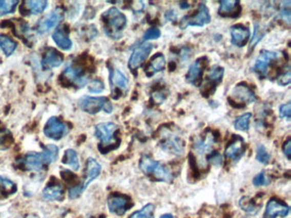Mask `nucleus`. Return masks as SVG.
Returning <instances> with one entry per match:
<instances>
[{
	"instance_id": "1",
	"label": "nucleus",
	"mask_w": 291,
	"mask_h": 218,
	"mask_svg": "<svg viewBox=\"0 0 291 218\" xmlns=\"http://www.w3.org/2000/svg\"><path fill=\"white\" fill-rule=\"evenodd\" d=\"M58 155V147L56 145L49 144L44 148L43 152H30L27 154L22 160L23 167L28 170H40L45 165H48L56 160Z\"/></svg>"
},
{
	"instance_id": "2",
	"label": "nucleus",
	"mask_w": 291,
	"mask_h": 218,
	"mask_svg": "<svg viewBox=\"0 0 291 218\" xmlns=\"http://www.w3.org/2000/svg\"><path fill=\"white\" fill-rule=\"evenodd\" d=\"M118 127L114 123L98 124L95 129V136L100 140L98 149L102 154L116 149L120 144V138L117 137Z\"/></svg>"
},
{
	"instance_id": "3",
	"label": "nucleus",
	"mask_w": 291,
	"mask_h": 218,
	"mask_svg": "<svg viewBox=\"0 0 291 218\" xmlns=\"http://www.w3.org/2000/svg\"><path fill=\"white\" fill-rule=\"evenodd\" d=\"M105 32L109 37L119 39L122 36V31L127 26L128 20L126 15L116 7H112L102 15Z\"/></svg>"
},
{
	"instance_id": "4",
	"label": "nucleus",
	"mask_w": 291,
	"mask_h": 218,
	"mask_svg": "<svg viewBox=\"0 0 291 218\" xmlns=\"http://www.w3.org/2000/svg\"><path fill=\"white\" fill-rule=\"evenodd\" d=\"M139 169L148 178L156 181L170 183L173 179V176L169 168L161 165L158 161L152 160L147 155H143L139 160Z\"/></svg>"
},
{
	"instance_id": "5",
	"label": "nucleus",
	"mask_w": 291,
	"mask_h": 218,
	"mask_svg": "<svg viewBox=\"0 0 291 218\" xmlns=\"http://www.w3.org/2000/svg\"><path fill=\"white\" fill-rule=\"evenodd\" d=\"M79 107L87 114H96L103 110L110 114L113 111V106L106 97H83L79 101Z\"/></svg>"
},
{
	"instance_id": "6",
	"label": "nucleus",
	"mask_w": 291,
	"mask_h": 218,
	"mask_svg": "<svg viewBox=\"0 0 291 218\" xmlns=\"http://www.w3.org/2000/svg\"><path fill=\"white\" fill-rule=\"evenodd\" d=\"M63 83H68L72 86L81 88L87 84V76L85 75V71L79 64H74L72 66L66 68L64 73L61 74Z\"/></svg>"
},
{
	"instance_id": "7",
	"label": "nucleus",
	"mask_w": 291,
	"mask_h": 218,
	"mask_svg": "<svg viewBox=\"0 0 291 218\" xmlns=\"http://www.w3.org/2000/svg\"><path fill=\"white\" fill-rule=\"evenodd\" d=\"M211 16H210V10L204 3H201L198 5L197 13L193 15H187L184 16L180 23V28L184 29L187 27H203L207 23H210Z\"/></svg>"
},
{
	"instance_id": "8",
	"label": "nucleus",
	"mask_w": 291,
	"mask_h": 218,
	"mask_svg": "<svg viewBox=\"0 0 291 218\" xmlns=\"http://www.w3.org/2000/svg\"><path fill=\"white\" fill-rule=\"evenodd\" d=\"M133 205L130 197L121 193H112L108 198V208L111 213L117 216H123L133 207Z\"/></svg>"
},
{
	"instance_id": "9",
	"label": "nucleus",
	"mask_w": 291,
	"mask_h": 218,
	"mask_svg": "<svg viewBox=\"0 0 291 218\" xmlns=\"http://www.w3.org/2000/svg\"><path fill=\"white\" fill-rule=\"evenodd\" d=\"M152 49H153V45L149 42L143 43L142 46L134 49V51L131 55L129 61H128V68L133 74L137 72V70L143 65L146 59L148 58Z\"/></svg>"
},
{
	"instance_id": "10",
	"label": "nucleus",
	"mask_w": 291,
	"mask_h": 218,
	"mask_svg": "<svg viewBox=\"0 0 291 218\" xmlns=\"http://www.w3.org/2000/svg\"><path fill=\"white\" fill-rule=\"evenodd\" d=\"M245 142L240 136H234L225 147V157L227 160L237 162L245 152Z\"/></svg>"
},
{
	"instance_id": "11",
	"label": "nucleus",
	"mask_w": 291,
	"mask_h": 218,
	"mask_svg": "<svg viewBox=\"0 0 291 218\" xmlns=\"http://www.w3.org/2000/svg\"><path fill=\"white\" fill-rule=\"evenodd\" d=\"M207 60L206 57H201L190 66L189 70L187 72L185 79L189 84H193L195 86H199L202 84V77L204 69L207 66Z\"/></svg>"
},
{
	"instance_id": "12",
	"label": "nucleus",
	"mask_w": 291,
	"mask_h": 218,
	"mask_svg": "<svg viewBox=\"0 0 291 218\" xmlns=\"http://www.w3.org/2000/svg\"><path fill=\"white\" fill-rule=\"evenodd\" d=\"M64 18V10L61 8H56L50 14L41 19L37 26V31L39 33H46L58 25Z\"/></svg>"
},
{
	"instance_id": "13",
	"label": "nucleus",
	"mask_w": 291,
	"mask_h": 218,
	"mask_svg": "<svg viewBox=\"0 0 291 218\" xmlns=\"http://www.w3.org/2000/svg\"><path fill=\"white\" fill-rule=\"evenodd\" d=\"M289 213V206L278 199H271L266 204L263 218L285 217Z\"/></svg>"
},
{
	"instance_id": "14",
	"label": "nucleus",
	"mask_w": 291,
	"mask_h": 218,
	"mask_svg": "<svg viewBox=\"0 0 291 218\" xmlns=\"http://www.w3.org/2000/svg\"><path fill=\"white\" fill-rule=\"evenodd\" d=\"M66 125L57 117H51L44 128L46 137L53 140H60L66 133Z\"/></svg>"
},
{
	"instance_id": "15",
	"label": "nucleus",
	"mask_w": 291,
	"mask_h": 218,
	"mask_svg": "<svg viewBox=\"0 0 291 218\" xmlns=\"http://www.w3.org/2000/svg\"><path fill=\"white\" fill-rule=\"evenodd\" d=\"M279 57V54L274 51H261L259 55L258 58L256 59V63L254 66V71L256 74L265 76L267 71V68L271 62L277 60Z\"/></svg>"
},
{
	"instance_id": "16",
	"label": "nucleus",
	"mask_w": 291,
	"mask_h": 218,
	"mask_svg": "<svg viewBox=\"0 0 291 218\" xmlns=\"http://www.w3.org/2000/svg\"><path fill=\"white\" fill-rule=\"evenodd\" d=\"M231 36L232 43L237 47L242 48L248 43L251 38V30L242 24H237L231 28Z\"/></svg>"
},
{
	"instance_id": "17",
	"label": "nucleus",
	"mask_w": 291,
	"mask_h": 218,
	"mask_svg": "<svg viewBox=\"0 0 291 218\" xmlns=\"http://www.w3.org/2000/svg\"><path fill=\"white\" fill-rule=\"evenodd\" d=\"M64 61V56L56 49L49 48L46 49L44 52L43 57L41 65L45 69H53L60 66Z\"/></svg>"
},
{
	"instance_id": "18",
	"label": "nucleus",
	"mask_w": 291,
	"mask_h": 218,
	"mask_svg": "<svg viewBox=\"0 0 291 218\" xmlns=\"http://www.w3.org/2000/svg\"><path fill=\"white\" fill-rule=\"evenodd\" d=\"M233 96L236 100L240 102L239 103L243 102L250 104L256 101V94L251 89V87H248V84L243 82L237 84V86L233 89Z\"/></svg>"
},
{
	"instance_id": "19",
	"label": "nucleus",
	"mask_w": 291,
	"mask_h": 218,
	"mask_svg": "<svg viewBox=\"0 0 291 218\" xmlns=\"http://www.w3.org/2000/svg\"><path fill=\"white\" fill-rule=\"evenodd\" d=\"M165 139L161 142V147L162 149L174 155H180L183 154L184 147L181 140L175 135L169 133L164 136Z\"/></svg>"
},
{
	"instance_id": "20",
	"label": "nucleus",
	"mask_w": 291,
	"mask_h": 218,
	"mask_svg": "<svg viewBox=\"0 0 291 218\" xmlns=\"http://www.w3.org/2000/svg\"><path fill=\"white\" fill-rule=\"evenodd\" d=\"M42 195L47 201H61L64 198V188L58 181L52 178L44 188Z\"/></svg>"
},
{
	"instance_id": "21",
	"label": "nucleus",
	"mask_w": 291,
	"mask_h": 218,
	"mask_svg": "<svg viewBox=\"0 0 291 218\" xmlns=\"http://www.w3.org/2000/svg\"><path fill=\"white\" fill-rule=\"evenodd\" d=\"M241 5L239 1L236 0H223L220 2L218 13L223 17H238L240 15Z\"/></svg>"
},
{
	"instance_id": "22",
	"label": "nucleus",
	"mask_w": 291,
	"mask_h": 218,
	"mask_svg": "<svg viewBox=\"0 0 291 218\" xmlns=\"http://www.w3.org/2000/svg\"><path fill=\"white\" fill-rule=\"evenodd\" d=\"M214 135L211 132H206L202 137L197 138L193 143V148L199 156H204L205 154L210 152L214 145Z\"/></svg>"
},
{
	"instance_id": "23",
	"label": "nucleus",
	"mask_w": 291,
	"mask_h": 218,
	"mask_svg": "<svg viewBox=\"0 0 291 218\" xmlns=\"http://www.w3.org/2000/svg\"><path fill=\"white\" fill-rule=\"evenodd\" d=\"M46 0H28L24 1L20 8V12L24 15H37L43 12L47 7Z\"/></svg>"
},
{
	"instance_id": "24",
	"label": "nucleus",
	"mask_w": 291,
	"mask_h": 218,
	"mask_svg": "<svg viewBox=\"0 0 291 218\" xmlns=\"http://www.w3.org/2000/svg\"><path fill=\"white\" fill-rule=\"evenodd\" d=\"M100 172H101V165L94 159L89 158L87 160V165H86V175H85L84 182L82 184H80L82 188L85 190L90 183H92V181L95 180L100 175Z\"/></svg>"
},
{
	"instance_id": "25",
	"label": "nucleus",
	"mask_w": 291,
	"mask_h": 218,
	"mask_svg": "<svg viewBox=\"0 0 291 218\" xmlns=\"http://www.w3.org/2000/svg\"><path fill=\"white\" fill-rule=\"evenodd\" d=\"M54 42L59 48L64 51H69L72 47V41L69 37V29L66 25L61 26L56 28V30L52 34Z\"/></svg>"
},
{
	"instance_id": "26",
	"label": "nucleus",
	"mask_w": 291,
	"mask_h": 218,
	"mask_svg": "<svg viewBox=\"0 0 291 218\" xmlns=\"http://www.w3.org/2000/svg\"><path fill=\"white\" fill-rule=\"evenodd\" d=\"M110 81L112 88V97H115L117 90H126L128 87V79L117 69H110Z\"/></svg>"
},
{
	"instance_id": "27",
	"label": "nucleus",
	"mask_w": 291,
	"mask_h": 218,
	"mask_svg": "<svg viewBox=\"0 0 291 218\" xmlns=\"http://www.w3.org/2000/svg\"><path fill=\"white\" fill-rule=\"evenodd\" d=\"M166 66V59L163 55L161 53H157L151 59L148 65L144 69L146 76L152 77L159 72L162 71Z\"/></svg>"
},
{
	"instance_id": "28",
	"label": "nucleus",
	"mask_w": 291,
	"mask_h": 218,
	"mask_svg": "<svg viewBox=\"0 0 291 218\" xmlns=\"http://www.w3.org/2000/svg\"><path fill=\"white\" fill-rule=\"evenodd\" d=\"M224 75V69L220 66H214L210 69L207 76V84H210V87L215 92V87L217 84L222 80Z\"/></svg>"
},
{
	"instance_id": "29",
	"label": "nucleus",
	"mask_w": 291,
	"mask_h": 218,
	"mask_svg": "<svg viewBox=\"0 0 291 218\" xmlns=\"http://www.w3.org/2000/svg\"><path fill=\"white\" fill-rule=\"evenodd\" d=\"M17 190L16 185L8 178L0 177V197L7 198Z\"/></svg>"
},
{
	"instance_id": "30",
	"label": "nucleus",
	"mask_w": 291,
	"mask_h": 218,
	"mask_svg": "<svg viewBox=\"0 0 291 218\" xmlns=\"http://www.w3.org/2000/svg\"><path fill=\"white\" fill-rule=\"evenodd\" d=\"M61 163L64 165H69L72 170H79V160H78L76 152L74 150L67 149L64 152V157L61 159Z\"/></svg>"
},
{
	"instance_id": "31",
	"label": "nucleus",
	"mask_w": 291,
	"mask_h": 218,
	"mask_svg": "<svg viewBox=\"0 0 291 218\" xmlns=\"http://www.w3.org/2000/svg\"><path fill=\"white\" fill-rule=\"evenodd\" d=\"M15 48H16V43L12 38L4 34L0 35V49L6 56H10V55H12Z\"/></svg>"
},
{
	"instance_id": "32",
	"label": "nucleus",
	"mask_w": 291,
	"mask_h": 218,
	"mask_svg": "<svg viewBox=\"0 0 291 218\" xmlns=\"http://www.w3.org/2000/svg\"><path fill=\"white\" fill-rule=\"evenodd\" d=\"M239 206L243 211H245L246 213L254 215L256 212H258V208L256 203L254 202L252 199L250 197H243L239 201Z\"/></svg>"
},
{
	"instance_id": "33",
	"label": "nucleus",
	"mask_w": 291,
	"mask_h": 218,
	"mask_svg": "<svg viewBox=\"0 0 291 218\" xmlns=\"http://www.w3.org/2000/svg\"><path fill=\"white\" fill-rule=\"evenodd\" d=\"M251 117H252V114L251 113H246V114L238 117V119H236L235 122H234L235 129L241 130V132L248 130V128H250V121H251Z\"/></svg>"
},
{
	"instance_id": "34",
	"label": "nucleus",
	"mask_w": 291,
	"mask_h": 218,
	"mask_svg": "<svg viewBox=\"0 0 291 218\" xmlns=\"http://www.w3.org/2000/svg\"><path fill=\"white\" fill-rule=\"evenodd\" d=\"M155 206L152 204H147L143 208L131 215L129 218H154Z\"/></svg>"
},
{
	"instance_id": "35",
	"label": "nucleus",
	"mask_w": 291,
	"mask_h": 218,
	"mask_svg": "<svg viewBox=\"0 0 291 218\" xmlns=\"http://www.w3.org/2000/svg\"><path fill=\"white\" fill-rule=\"evenodd\" d=\"M18 4L16 0H0V16L14 12Z\"/></svg>"
},
{
	"instance_id": "36",
	"label": "nucleus",
	"mask_w": 291,
	"mask_h": 218,
	"mask_svg": "<svg viewBox=\"0 0 291 218\" xmlns=\"http://www.w3.org/2000/svg\"><path fill=\"white\" fill-rule=\"evenodd\" d=\"M12 135L10 130L0 128V150H5L12 144Z\"/></svg>"
},
{
	"instance_id": "37",
	"label": "nucleus",
	"mask_w": 291,
	"mask_h": 218,
	"mask_svg": "<svg viewBox=\"0 0 291 218\" xmlns=\"http://www.w3.org/2000/svg\"><path fill=\"white\" fill-rule=\"evenodd\" d=\"M265 32H264V28H261L260 24H256L255 26V32H254V35L252 37V39L251 40V45H250V49L253 50L256 47V45L260 42V41L264 38L265 36Z\"/></svg>"
},
{
	"instance_id": "38",
	"label": "nucleus",
	"mask_w": 291,
	"mask_h": 218,
	"mask_svg": "<svg viewBox=\"0 0 291 218\" xmlns=\"http://www.w3.org/2000/svg\"><path fill=\"white\" fill-rule=\"evenodd\" d=\"M271 159V155L266 152V147L263 145H259L256 150V160L261 164H268Z\"/></svg>"
},
{
	"instance_id": "39",
	"label": "nucleus",
	"mask_w": 291,
	"mask_h": 218,
	"mask_svg": "<svg viewBox=\"0 0 291 218\" xmlns=\"http://www.w3.org/2000/svg\"><path fill=\"white\" fill-rule=\"evenodd\" d=\"M160 36H161V31L154 27L146 31V33H143V39L146 41L153 40L160 38Z\"/></svg>"
},
{
	"instance_id": "40",
	"label": "nucleus",
	"mask_w": 291,
	"mask_h": 218,
	"mask_svg": "<svg viewBox=\"0 0 291 218\" xmlns=\"http://www.w3.org/2000/svg\"><path fill=\"white\" fill-rule=\"evenodd\" d=\"M88 88H89L88 90H89L90 92L94 93V94H98L105 90V84L99 79H94V80L90 82Z\"/></svg>"
},
{
	"instance_id": "41",
	"label": "nucleus",
	"mask_w": 291,
	"mask_h": 218,
	"mask_svg": "<svg viewBox=\"0 0 291 218\" xmlns=\"http://www.w3.org/2000/svg\"><path fill=\"white\" fill-rule=\"evenodd\" d=\"M291 73L289 67H288L286 72H284V74H281L278 79V84H280L282 86H286L288 84H290Z\"/></svg>"
},
{
	"instance_id": "42",
	"label": "nucleus",
	"mask_w": 291,
	"mask_h": 218,
	"mask_svg": "<svg viewBox=\"0 0 291 218\" xmlns=\"http://www.w3.org/2000/svg\"><path fill=\"white\" fill-rule=\"evenodd\" d=\"M207 160L209 162L215 165H220V164L222 163L221 155L219 152H216V151L210 152L209 156H207Z\"/></svg>"
},
{
	"instance_id": "43",
	"label": "nucleus",
	"mask_w": 291,
	"mask_h": 218,
	"mask_svg": "<svg viewBox=\"0 0 291 218\" xmlns=\"http://www.w3.org/2000/svg\"><path fill=\"white\" fill-rule=\"evenodd\" d=\"M279 117L280 118H286L289 119L291 117V103L290 102H287L285 104L282 105L279 107Z\"/></svg>"
},
{
	"instance_id": "44",
	"label": "nucleus",
	"mask_w": 291,
	"mask_h": 218,
	"mask_svg": "<svg viewBox=\"0 0 291 218\" xmlns=\"http://www.w3.org/2000/svg\"><path fill=\"white\" fill-rule=\"evenodd\" d=\"M266 178L265 177V173L260 172L258 175H256L254 178L253 184L256 187H260V186L266 185Z\"/></svg>"
},
{
	"instance_id": "45",
	"label": "nucleus",
	"mask_w": 291,
	"mask_h": 218,
	"mask_svg": "<svg viewBox=\"0 0 291 218\" xmlns=\"http://www.w3.org/2000/svg\"><path fill=\"white\" fill-rule=\"evenodd\" d=\"M84 189L82 188L81 185L75 186L74 188H70L69 191V196L70 199H76L81 194Z\"/></svg>"
},
{
	"instance_id": "46",
	"label": "nucleus",
	"mask_w": 291,
	"mask_h": 218,
	"mask_svg": "<svg viewBox=\"0 0 291 218\" xmlns=\"http://www.w3.org/2000/svg\"><path fill=\"white\" fill-rule=\"evenodd\" d=\"M61 178H64V180L66 181L67 183H71L75 181L76 179V176L74 175V173L71 171H69L68 170H64V171L61 172Z\"/></svg>"
},
{
	"instance_id": "47",
	"label": "nucleus",
	"mask_w": 291,
	"mask_h": 218,
	"mask_svg": "<svg viewBox=\"0 0 291 218\" xmlns=\"http://www.w3.org/2000/svg\"><path fill=\"white\" fill-rule=\"evenodd\" d=\"M152 98H153L154 102L157 104H160V103H162L164 102V100L166 99V96L161 92H154L153 95H152Z\"/></svg>"
},
{
	"instance_id": "48",
	"label": "nucleus",
	"mask_w": 291,
	"mask_h": 218,
	"mask_svg": "<svg viewBox=\"0 0 291 218\" xmlns=\"http://www.w3.org/2000/svg\"><path fill=\"white\" fill-rule=\"evenodd\" d=\"M283 152L284 155L286 156L288 160L291 159V139L287 140L286 142H284V146H283Z\"/></svg>"
},
{
	"instance_id": "49",
	"label": "nucleus",
	"mask_w": 291,
	"mask_h": 218,
	"mask_svg": "<svg viewBox=\"0 0 291 218\" xmlns=\"http://www.w3.org/2000/svg\"><path fill=\"white\" fill-rule=\"evenodd\" d=\"M165 18H166V20H170V21H174V20H175L177 19L176 13H175V11L173 10H168L166 14H165Z\"/></svg>"
},
{
	"instance_id": "50",
	"label": "nucleus",
	"mask_w": 291,
	"mask_h": 218,
	"mask_svg": "<svg viewBox=\"0 0 291 218\" xmlns=\"http://www.w3.org/2000/svg\"><path fill=\"white\" fill-rule=\"evenodd\" d=\"M179 6H180V8H181V9H183V10H185V9H188V8L190 7L189 4L185 2H183L181 3V4H179Z\"/></svg>"
},
{
	"instance_id": "51",
	"label": "nucleus",
	"mask_w": 291,
	"mask_h": 218,
	"mask_svg": "<svg viewBox=\"0 0 291 218\" xmlns=\"http://www.w3.org/2000/svg\"><path fill=\"white\" fill-rule=\"evenodd\" d=\"M160 218H174V216H172L171 214H164Z\"/></svg>"
},
{
	"instance_id": "52",
	"label": "nucleus",
	"mask_w": 291,
	"mask_h": 218,
	"mask_svg": "<svg viewBox=\"0 0 291 218\" xmlns=\"http://www.w3.org/2000/svg\"><path fill=\"white\" fill-rule=\"evenodd\" d=\"M27 218H39L38 216H36V215H33V214H30V215H28L27 216Z\"/></svg>"
}]
</instances>
